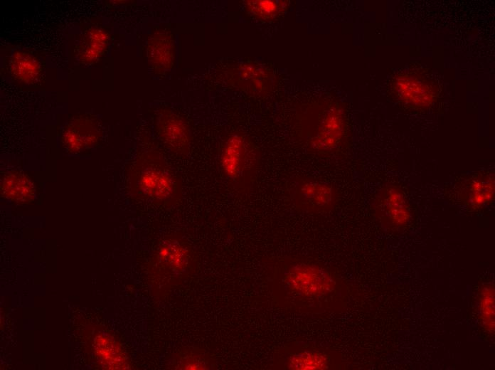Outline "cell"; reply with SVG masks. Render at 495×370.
Here are the masks:
<instances>
[{
	"label": "cell",
	"instance_id": "14",
	"mask_svg": "<svg viewBox=\"0 0 495 370\" xmlns=\"http://www.w3.org/2000/svg\"><path fill=\"white\" fill-rule=\"evenodd\" d=\"M250 9L257 16L260 17H267L272 14L275 9L274 4L267 1H250Z\"/></svg>",
	"mask_w": 495,
	"mask_h": 370
},
{
	"label": "cell",
	"instance_id": "6",
	"mask_svg": "<svg viewBox=\"0 0 495 370\" xmlns=\"http://www.w3.org/2000/svg\"><path fill=\"white\" fill-rule=\"evenodd\" d=\"M156 133L173 153L186 156L189 152L191 135L186 121L169 110H161L156 122Z\"/></svg>",
	"mask_w": 495,
	"mask_h": 370
},
{
	"label": "cell",
	"instance_id": "3",
	"mask_svg": "<svg viewBox=\"0 0 495 370\" xmlns=\"http://www.w3.org/2000/svg\"><path fill=\"white\" fill-rule=\"evenodd\" d=\"M287 191L294 207L309 213L330 211L337 197L336 191L331 184L303 176L293 179Z\"/></svg>",
	"mask_w": 495,
	"mask_h": 370
},
{
	"label": "cell",
	"instance_id": "1",
	"mask_svg": "<svg viewBox=\"0 0 495 370\" xmlns=\"http://www.w3.org/2000/svg\"><path fill=\"white\" fill-rule=\"evenodd\" d=\"M131 191L164 206L182 201L183 184L162 156L155 151L139 154L131 172Z\"/></svg>",
	"mask_w": 495,
	"mask_h": 370
},
{
	"label": "cell",
	"instance_id": "2",
	"mask_svg": "<svg viewBox=\"0 0 495 370\" xmlns=\"http://www.w3.org/2000/svg\"><path fill=\"white\" fill-rule=\"evenodd\" d=\"M258 152L247 137L240 133L230 134L223 142L219 164L223 176L238 191H247L255 180Z\"/></svg>",
	"mask_w": 495,
	"mask_h": 370
},
{
	"label": "cell",
	"instance_id": "15",
	"mask_svg": "<svg viewBox=\"0 0 495 370\" xmlns=\"http://www.w3.org/2000/svg\"><path fill=\"white\" fill-rule=\"evenodd\" d=\"M205 360L201 359L200 356H189L188 358H183L181 361L179 369H203L205 366Z\"/></svg>",
	"mask_w": 495,
	"mask_h": 370
},
{
	"label": "cell",
	"instance_id": "13",
	"mask_svg": "<svg viewBox=\"0 0 495 370\" xmlns=\"http://www.w3.org/2000/svg\"><path fill=\"white\" fill-rule=\"evenodd\" d=\"M3 192L6 196L14 199H23L33 196L30 181L21 174H10L4 181Z\"/></svg>",
	"mask_w": 495,
	"mask_h": 370
},
{
	"label": "cell",
	"instance_id": "11",
	"mask_svg": "<svg viewBox=\"0 0 495 370\" xmlns=\"http://www.w3.org/2000/svg\"><path fill=\"white\" fill-rule=\"evenodd\" d=\"M10 70L18 81L31 84L41 77L42 67L34 55L26 51H16L11 57Z\"/></svg>",
	"mask_w": 495,
	"mask_h": 370
},
{
	"label": "cell",
	"instance_id": "5",
	"mask_svg": "<svg viewBox=\"0 0 495 370\" xmlns=\"http://www.w3.org/2000/svg\"><path fill=\"white\" fill-rule=\"evenodd\" d=\"M157 263L174 278L184 276L196 261V253L181 236H167L161 243L156 255Z\"/></svg>",
	"mask_w": 495,
	"mask_h": 370
},
{
	"label": "cell",
	"instance_id": "10",
	"mask_svg": "<svg viewBox=\"0 0 495 370\" xmlns=\"http://www.w3.org/2000/svg\"><path fill=\"white\" fill-rule=\"evenodd\" d=\"M108 43V35L99 27H92L85 31L77 48L78 58L83 63L96 62L104 55Z\"/></svg>",
	"mask_w": 495,
	"mask_h": 370
},
{
	"label": "cell",
	"instance_id": "9",
	"mask_svg": "<svg viewBox=\"0 0 495 370\" xmlns=\"http://www.w3.org/2000/svg\"><path fill=\"white\" fill-rule=\"evenodd\" d=\"M176 48L171 34L166 31L154 33L147 43V58L158 73L170 70L175 63Z\"/></svg>",
	"mask_w": 495,
	"mask_h": 370
},
{
	"label": "cell",
	"instance_id": "12",
	"mask_svg": "<svg viewBox=\"0 0 495 370\" xmlns=\"http://www.w3.org/2000/svg\"><path fill=\"white\" fill-rule=\"evenodd\" d=\"M329 362L328 357L317 351H304L291 355L287 361L289 369L316 370L324 369Z\"/></svg>",
	"mask_w": 495,
	"mask_h": 370
},
{
	"label": "cell",
	"instance_id": "7",
	"mask_svg": "<svg viewBox=\"0 0 495 370\" xmlns=\"http://www.w3.org/2000/svg\"><path fill=\"white\" fill-rule=\"evenodd\" d=\"M393 84L397 100L413 107L429 106L437 94L435 83L415 73L398 75Z\"/></svg>",
	"mask_w": 495,
	"mask_h": 370
},
{
	"label": "cell",
	"instance_id": "8",
	"mask_svg": "<svg viewBox=\"0 0 495 370\" xmlns=\"http://www.w3.org/2000/svg\"><path fill=\"white\" fill-rule=\"evenodd\" d=\"M99 136L97 122L86 116L69 123L64 129L62 140L67 149L77 152L92 146Z\"/></svg>",
	"mask_w": 495,
	"mask_h": 370
},
{
	"label": "cell",
	"instance_id": "4",
	"mask_svg": "<svg viewBox=\"0 0 495 370\" xmlns=\"http://www.w3.org/2000/svg\"><path fill=\"white\" fill-rule=\"evenodd\" d=\"M285 282L292 292L304 297H320L334 287V282L326 271L306 263L292 265L286 274Z\"/></svg>",
	"mask_w": 495,
	"mask_h": 370
}]
</instances>
